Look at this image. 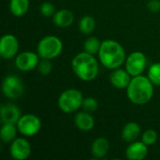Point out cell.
Listing matches in <instances>:
<instances>
[{
	"instance_id": "ba28073f",
	"label": "cell",
	"mask_w": 160,
	"mask_h": 160,
	"mask_svg": "<svg viewBox=\"0 0 160 160\" xmlns=\"http://www.w3.org/2000/svg\"><path fill=\"white\" fill-rule=\"evenodd\" d=\"M4 95L10 99L18 98L23 93V84L21 79L15 75H8L4 79L2 85Z\"/></svg>"
},
{
	"instance_id": "30bf717a",
	"label": "cell",
	"mask_w": 160,
	"mask_h": 160,
	"mask_svg": "<svg viewBox=\"0 0 160 160\" xmlns=\"http://www.w3.org/2000/svg\"><path fill=\"white\" fill-rule=\"evenodd\" d=\"M31 154V145L25 139H15L10 145V155L16 160L26 159Z\"/></svg>"
},
{
	"instance_id": "4fadbf2b",
	"label": "cell",
	"mask_w": 160,
	"mask_h": 160,
	"mask_svg": "<svg viewBox=\"0 0 160 160\" xmlns=\"http://www.w3.org/2000/svg\"><path fill=\"white\" fill-rule=\"evenodd\" d=\"M130 74L128 72V70L115 68L110 75V81L112 84L118 88V89H124L128 88L131 79Z\"/></svg>"
},
{
	"instance_id": "44dd1931",
	"label": "cell",
	"mask_w": 160,
	"mask_h": 160,
	"mask_svg": "<svg viewBox=\"0 0 160 160\" xmlns=\"http://www.w3.org/2000/svg\"><path fill=\"white\" fill-rule=\"evenodd\" d=\"M95 27H96V21L92 16L86 15L80 20L79 28H80V31L83 33L84 35L91 34L94 31Z\"/></svg>"
},
{
	"instance_id": "8fae6325",
	"label": "cell",
	"mask_w": 160,
	"mask_h": 160,
	"mask_svg": "<svg viewBox=\"0 0 160 160\" xmlns=\"http://www.w3.org/2000/svg\"><path fill=\"white\" fill-rule=\"evenodd\" d=\"M38 56L33 52H23L17 55L15 65L22 71H29L34 69L38 65Z\"/></svg>"
},
{
	"instance_id": "ac0fdd59",
	"label": "cell",
	"mask_w": 160,
	"mask_h": 160,
	"mask_svg": "<svg viewBox=\"0 0 160 160\" xmlns=\"http://www.w3.org/2000/svg\"><path fill=\"white\" fill-rule=\"evenodd\" d=\"M110 149V143L105 138H98L94 141L92 144V155L97 158H101L105 157Z\"/></svg>"
},
{
	"instance_id": "d4e9b609",
	"label": "cell",
	"mask_w": 160,
	"mask_h": 160,
	"mask_svg": "<svg viewBox=\"0 0 160 160\" xmlns=\"http://www.w3.org/2000/svg\"><path fill=\"white\" fill-rule=\"evenodd\" d=\"M82 107L86 112H95L98 108V103L94 98H86L85 99H83Z\"/></svg>"
},
{
	"instance_id": "7a4b0ae2",
	"label": "cell",
	"mask_w": 160,
	"mask_h": 160,
	"mask_svg": "<svg viewBox=\"0 0 160 160\" xmlns=\"http://www.w3.org/2000/svg\"><path fill=\"white\" fill-rule=\"evenodd\" d=\"M98 56L102 65L110 69L118 68L126 60L124 48L120 43L112 39H107L101 42Z\"/></svg>"
},
{
	"instance_id": "d6986e66",
	"label": "cell",
	"mask_w": 160,
	"mask_h": 160,
	"mask_svg": "<svg viewBox=\"0 0 160 160\" xmlns=\"http://www.w3.org/2000/svg\"><path fill=\"white\" fill-rule=\"evenodd\" d=\"M9 8L14 16H22L29 8V0H10Z\"/></svg>"
},
{
	"instance_id": "e0dca14e",
	"label": "cell",
	"mask_w": 160,
	"mask_h": 160,
	"mask_svg": "<svg viewBox=\"0 0 160 160\" xmlns=\"http://www.w3.org/2000/svg\"><path fill=\"white\" fill-rule=\"evenodd\" d=\"M141 135V128L140 126L135 122H129L128 123L122 131V137L124 141L128 142H135L139 136Z\"/></svg>"
},
{
	"instance_id": "83f0119b",
	"label": "cell",
	"mask_w": 160,
	"mask_h": 160,
	"mask_svg": "<svg viewBox=\"0 0 160 160\" xmlns=\"http://www.w3.org/2000/svg\"><path fill=\"white\" fill-rule=\"evenodd\" d=\"M148 8L152 12H158L160 10V1L159 0H152L148 4Z\"/></svg>"
},
{
	"instance_id": "2e32d148",
	"label": "cell",
	"mask_w": 160,
	"mask_h": 160,
	"mask_svg": "<svg viewBox=\"0 0 160 160\" xmlns=\"http://www.w3.org/2000/svg\"><path fill=\"white\" fill-rule=\"evenodd\" d=\"M74 123L76 127L82 131H90L95 126V120L92 115L88 112H79L74 118Z\"/></svg>"
},
{
	"instance_id": "484cf974",
	"label": "cell",
	"mask_w": 160,
	"mask_h": 160,
	"mask_svg": "<svg viewBox=\"0 0 160 160\" xmlns=\"http://www.w3.org/2000/svg\"><path fill=\"white\" fill-rule=\"evenodd\" d=\"M52 68V63L50 61V59H44L42 58V60L38 63V71L42 74V75H48L51 73Z\"/></svg>"
},
{
	"instance_id": "6da1fadb",
	"label": "cell",
	"mask_w": 160,
	"mask_h": 160,
	"mask_svg": "<svg viewBox=\"0 0 160 160\" xmlns=\"http://www.w3.org/2000/svg\"><path fill=\"white\" fill-rule=\"evenodd\" d=\"M153 82L149 78L138 75L131 79L128 86V97L136 105H143L149 102L154 95Z\"/></svg>"
},
{
	"instance_id": "52a82bcc",
	"label": "cell",
	"mask_w": 160,
	"mask_h": 160,
	"mask_svg": "<svg viewBox=\"0 0 160 160\" xmlns=\"http://www.w3.org/2000/svg\"><path fill=\"white\" fill-rule=\"evenodd\" d=\"M146 65V56L141 52H134L130 53L126 61V68L128 72L133 77L141 75L145 69Z\"/></svg>"
},
{
	"instance_id": "7402d4cb",
	"label": "cell",
	"mask_w": 160,
	"mask_h": 160,
	"mask_svg": "<svg viewBox=\"0 0 160 160\" xmlns=\"http://www.w3.org/2000/svg\"><path fill=\"white\" fill-rule=\"evenodd\" d=\"M100 46H101V43L99 42L98 38H97L95 37H91V38H87L83 45L84 51L91 54H95V53L98 52Z\"/></svg>"
},
{
	"instance_id": "ffe728a7",
	"label": "cell",
	"mask_w": 160,
	"mask_h": 160,
	"mask_svg": "<svg viewBox=\"0 0 160 160\" xmlns=\"http://www.w3.org/2000/svg\"><path fill=\"white\" fill-rule=\"evenodd\" d=\"M16 130L17 128L15 127V124H3L0 130L1 140L4 142H9L11 141H14L17 133Z\"/></svg>"
},
{
	"instance_id": "3957f363",
	"label": "cell",
	"mask_w": 160,
	"mask_h": 160,
	"mask_svg": "<svg viewBox=\"0 0 160 160\" xmlns=\"http://www.w3.org/2000/svg\"><path fill=\"white\" fill-rule=\"evenodd\" d=\"M71 65L74 73L82 81H93L98 74V64L96 58L86 52L78 53L73 58Z\"/></svg>"
},
{
	"instance_id": "5bb4252c",
	"label": "cell",
	"mask_w": 160,
	"mask_h": 160,
	"mask_svg": "<svg viewBox=\"0 0 160 160\" xmlns=\"http://www.w3.org/2000/svg\"><path fill=\"white\" fill-rule=\"evenodd\" d=\"M148 153L147 145L143 142H132L127 149V158L130 160H142L145 158Z\"/></svg>"
},
{
	"instance_id": "5b68a950",
	"label": "cell",
	"mask_w": 160,
	"mask_h": 160,
	"mask_svg": "<svg viewBox=\"0 0 160 160\" xmlns=\"http://www.w3.org/2000/svg\"><path fill=\"white\" fill-rule=\"evenodd\" d=\"M63 50V43L57 37L47 36L41 38L38 44V53L41 58L53 59L57 57Z\"/></svg>"
},
{
	"instance_id": "8992f818",
	"label": "cell",
	"mask_w": 160,
	"mask_h": 160,
	"mask_svg": "<svg viewBox=\"0 0 160 160\" xmlns=\"http://www.w3.org/2000/svg\"><path fill=\"white\" fill-rule=\"evenodd\" d=\"M41 128L40 119L35 114H24L21 116L17 123V128L24 136L36 135Z\"/></svg>"
},
{
	"instance_id": "9a60e30c",
	"label": "cell",
	"mask_w": 160,
	"mask_h": 160,
	"mask_svg": "<svg viewBox=\"0 0 160 160\" xmlns=\"http://www.w3.org/2000/svg\"><path fill=\"white\" fill-rule=\"evenodd\" d=\"M74 22V15L68 9H60L53 15V22L58 27H68Z\"/></svg>"
},
{
	"instance_id": "603a6c76",
	"label": "cell",
	"mask_w": 160,
	"mask_h": 160,
	"mask_svg": "<svg viewBox=\"0 0 160 160\" xmlns=\"http://www.w3.org/2000/svg\"><path fill=\"white\" fill-rule=\"evenodd\" d=\"M148 78L155 84L160 86V63L153 64L148 71Z\"/></svg>"
},
{
	"instance_id": "4316f807",
	"label": "cell",
	"mask_w": 160,
	"mask_h": 160,
	"mask_svg": "<svg viewBox=\"0 0 160 160\" xmlns=\"http://www.w3.org/2000/svg\"><path fill=\"white\" fill-rule=\"evenodd\" d=\"M54 6L50 3V2H45L41 5L40 7V12L43 16H46V17H50L52 16V14H54Z\"/></svg>"
},
{
	"instance_id": "277c9868",
	"label": "cell",
	"mask_w": 160,
	"mask_h": 160,
	"mask_svg": "<svg viewBox=\"0 0 160 160\" xmlns=\"http://www.w3.org/2000/svg\"><path fill=\"white\" fill-rule=\"evenodd\" d=\"M83 98L81 91L77 89L65 90L58 98V107L67 113H71L82 106Z\"/></svg>"
},
{
	"instance_id": "cb8c5ba5",
	"label": "cell",
	"mask_w": 160,
	"mask_h": 160,
	"mask_svg": "<svg viewBox=\"0 0 160 160\" xmlns=\"http://www.w3.org/2000/svg\"><path fill=\"white\" fill-rule=\"evenodd\" d=\"M142 142L147 146L153 145L157 142V140H158V133L154 129H147L142 134Z\"/></svg>"
},
{
	"instance_id": "7c38bea8",
	"label": "cell",
	"mask_w": 160,
	"mask_h": 160,
	"mask_svg": "<svg viewBox=\"0 0 160 160\" xmlns=\"http://www.w3.org/2000/svg\"><path fill=\"white\" fill-rule=\"evenodd\" d=\"M0 117L3 124H17L21 118V112L17 106L13 104H7L2 106Z\"/></svg>"
},
{
	"instance_id": "9c48e42d",
	"label": "cell",
	"mask_w": 160,
	"mask_h": 160,
	"mask_svg": "<svg viewBox=\"0 0 160 160\" xmlns=\"http://www.w3.org/2000/svg\"><path fill=\"white\" fill-rule=\"evenodd\" d=\"M19 49V43L13 35L7 34L0 40V54L4 59H10L15 56Z\"/></svg>"
}]
</instances>
